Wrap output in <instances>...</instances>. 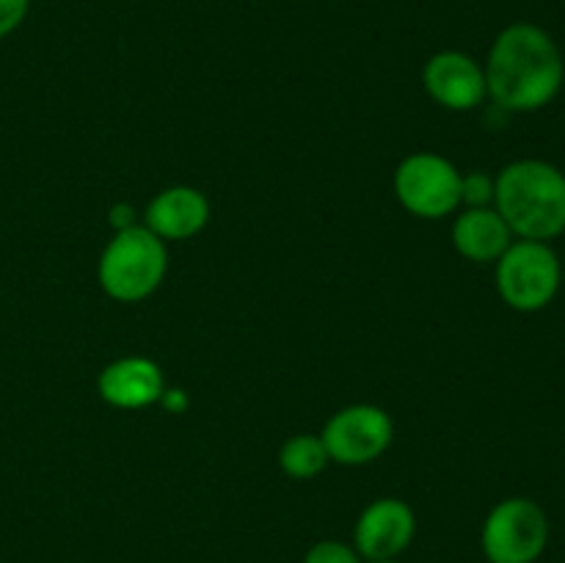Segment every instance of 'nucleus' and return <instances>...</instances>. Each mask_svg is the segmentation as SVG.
I'll list each match as a JSON object with an SVG mask.
<instances>
[{"instance_id": "obj_1", "label": "nucleus", "mask_w": 565, "mask_h": 563, "mask_svg": "<svg viewBox=\"0 0 565 563\" xmlns=\"http://www.w3.org/2000/svg\"><path fill=\"white\" fill-rule=\"evenodd\" d=\"M483 72L486 94L502 110L527 114L557 97L565 64L561 47L544 28L533 22H513L494 39Z\"/></svg>"}, {"instance_id": "obj_2", "label": "nucleus", "mask_w": 565, "mask_h": 563, "mask_svg": "<svg viewBox=\"0 0 565 563\" xmlns=\"http://www.w3.org/2000/svg\"><path fill=\"white\" fill-rule=\"evenodd\" d=\"M494 210L516 237L550 243L565 232V174L546 160L508 163L494 180Z\"/></svg>"}, {"instance_id": "obj_3", "label": "nucleus", "mask_w": 565, "mask_h": 563, "mask_svg": "<svg viewBox=\"0 0 565 563\" xmlns=\"http://www.w3.org/2000/svg\"><path fill=\"white\" fill-rule=\"evenodd\" d=\"M169 270L166 241L143 224L116 232L97 265L99 287L114 301L136 304L152 296Z\"/></svg>"}, {"instance_id": "obj_4", "label": "nucleus", "mask_w": 565, "mask_h": 563, "mask_svg": "<svg viewBox=\"0 0 565 563\" xmlns=\"http://www.w3.org/2000/svg\"><path fill=\"white\" fill-rule=\"evenodd\" d=\"M561 259L550 243L513 241L497 259V293L516 312L550 307L561 290Z\"/></svg>"}, {"instance_id": "obj_5", "label": "nucleus", "mask_w": 565, "mask_h": 563, "mask_svg": "<svg viewBox=\"0 0 565 563\" xmlns=\"http://www.w3.org/2000/svg\"><path fill=\"white\" fill-rule=\"evenodd\" d=\"M550 541V519L539 502L508 497L497 502L480 530V546L491 563H535Z\"/></svg>"}, {"instance_id": "obj_6", "label": "nucleus", "mask_w": 565, "mask_h": 563, "mask_svg": "<svg viewBox=\"0 0 565 563\" xmlns=\"http://www.w3.org/2000/svg\"><path fill=\"white\" fill-rule=\"evenodd\" d=\"M395 196L412 215L445 219L461 208V171L436 152H414L397 166Z\"/></svg>"}, {"instance_id": "obj_7", "label": "nucleus", "mask_w": 565, "mask_h": 563, "mask_svg": "<svg viewBox=\"0 0 565 563\" xmlns=\"http://www.w3.org/2000/svg\"><path fill=\"white\" fill-rule=\"evenodd\" d=\"M395 436L392 417L373 403H353L340 408L323 425L326 453L334 464L342 467H364L386 453Z\"/></svg>"}, {"instance_id": "obj_8", "label": "nucleus", "mask_w": 565, "mask_h": 563, "mask_svg": "<svg viewBox=\"0 0 565 563\" xmlns=\"http://www.w3.org/2000/svg\"><path fill=\"white\" fill-rule=\"evenodd\" d=\"M417 533V517L412 506L397 497H381L370 502L353 528V546L362 561H392L408 550Z\"/></svg>"}, {"instance_id": "obj_9", "label": "nucleus", "mask_w": 565, "mask_h": 563, "mask_svg": "<svg viewBox=\"0 0 565 563\" xmlns=\"http://www.w3.org/2000/svg\"><path fill=\"white\" fill-rule=\"evenodd\" d=\"M423 86L436 105L458 114L475 110L489 97L483 66L461 50H441L430 55L423 70Z\"/></svg>"}, {"instance_id": "obj_10", "label": "nucleus", "mask_w": 565, "mask_h": 563, "mask_svg": "<svg viewBox=\"0 0 565 563\" xmlns=\"http://www.w3.org/2000/svg\"><path fill=\"white\" fill-rule=\"evenodd\" d=\"M210 221V202L202 191L191 185L163 188L143 213V226L160 241H188L199 235Z\"/></svg>"}, {"instance_id": "obj_11", "label": "nucleus", "mask_w": 565, "mask_h": 563, "mask_svg": "<svg viewBox=\"0 0 565 563\" xmlns=\"http://www.w3.org/2000/svg\"><path fill=\"white\" fill-rule=\"evenodd\" d=\"M99 397L116 408H147L166 392L163 370L147 357H125L110 362L97 379Z\"/></svg>"}, {"instance_id": "obj_12", "label": "nucleus", "mask_w": 565, "mask_h": 563, "mask_svg": "<svg viewBox=\"0 0 565 563\" xmlns=\"http://www.w3.org/2000/svg\"><path fill=\"white\" fill-rule=\"evenodd\" d=\"M513 243V232L494 208H467L452 224V246L469 263H497Z\"/></svg>"}, {"instance_id": "obj_13", "label": "nucleus", "mask_w": 565, "mask_h": 563, "mask_svg": "<svg viewBox=\"0 0 565 563\" xmlns=\"http://www.w3.org/2000/svg\"><path fill=\"white\" fill-rule=\"evenodd\" d=\"M329 453L320 436L315 434H296L281 445L279 450V467L281 472L290 475L292 480H312L329 464Z\"/></svg>"}, {"instance_id": "obj_14", "label": "nucleus", "mask_w": 565, "mask_h": 563, "mask_svg": "<svg viewBox=\"0 0 565 563\" xmlns=\"http://www.w3.org/2000/svg\"><path fill=\"white\" fill-rule=\"evenodd\" d=\"M461 204H467V208H494V180L483 171L461 174Z\"/></svg>"}, {"instance_id": "obj_15", "label": "nucleus", "mask_w": 565, "mask_h": 563, "mask_svg": "<svg viewBox=\"0 0 565 563\" xmlns=\"http://www.w3.org/2000/svg\"><path fill=\"white\" fill-rule=\"evenodd\" d=\"M303 563H362V555L356 552V546L345 544V541L326 539L309 546Z\"/></svg>"}, {"instance_id": "obj_16", "label": "nucleus", "mask_w": 565, "mask_h": 563, "mask_svg": "<svg viewBox=\"0 0 565 563\" xmlns=\"http://www.w3.org/2000/svg\"><path fill=\"white\" fill-rule=\"evenodd\" d=\"M31 0H0V39L14 33L28 17Z\"/></svg>"}, {"instance_id": "obj_17", "label": "nucleus", "mask_w": 565, "mask_h": 563, "mask_svg": "<svg viewBox=\"0 0 565 563\" xmlns=\"http://www.w3.org/2000/svg\"><path fill=\"white\" fill-rule=\"evenodd\" d=\"M136 210L130 208V204H116L114 210H110V226H114L116 232L127 230V226H136Z\"/></svg>"}, {"instance_id": "obj_18", "label": "nucleus", "mask_w": 565, "mask_h": 563, "mask_svg": "<svg viewBox=\"0 0 565 563\" xmlns=\"http://www.w3.org/2000/svg\"><path fill=\"white\" fill-rule=\"evenodd\" d=\"M160 401H163L171 412H185V406H188V397L182 390H166Z\"/></svg>"}, {"instance_id": "obj_19", "label": "nucleus", "mask_w": 565, "mask_h": 563, "mask_svg": "<svg viewBox=\"0 0 565 563\" xmlns=\"http://www.w3.org/2000/svg\"><path fill=\"white\" fill-rule=\"evenodd\" d=\"M370 563H401L397 557H392V561H370Z\"/></svg>"}]
</instances>
